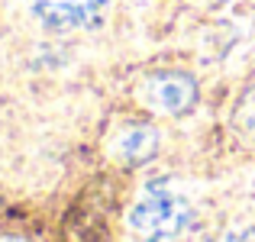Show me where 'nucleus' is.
Returning a JSON list of instances; mask_svg holds the SVG:
<instances>
[{"label": "nucleus", "mask_w": 255, "mask_h": 242, "mask_svg": "<svg viewBox=\"0 0 255 242\" xmlns=\"http://www.w3.org/2000/svg\"><path fill=\"white\" fill-rule=\"evenodd\" d=\"M113 0H23L26 13L49 32H87L107 23Z\"/></svg>", "instance_id": "7ed1b4c3"}, {"label": "nucleus", "mask_w": 255, "mask_h": 242, "mask_svg": "<svg viewBox=\"0 0 255 242\" xmlns=\"http://www.w3.org/2000/svg\"><path fill=\"white\" fill-rule=\"evenodd\" d=\"M230 132L236 136L239 145L255 149V84L243 87L239 97L230 107Z\"/></svg>", "instance_id": "39448f33"}, {"label": "nucleus", "mask_w": 255, "mask_h": 242, "mask_svg": "<svg viewBox=\"0 0 255 242\" xmlns=\"http://www.w3.org/2000/svg\"><path fill=\"white\" fill-rule=\"evenodd\" d=\"M142 107H149L158 117H187L200 104V84L191 71L162 68L139 81L136 87Z\"/></svg>", "instance_id": "f03ea898"}, {"label": "nucleus", "mask_w": 255, "mask_h": 242, "mask_svg": "<svg viewBox=\"0 0 255 242\" xmlns=\"http://www.w3.org/2000/svg\"><path fill=\"white\" fill-rule=\"evenodd\" d=\"M158 145H162V132L155 123L129 120L110 136V158L120 161L123 168H139L158 155Z\"/></svg>", "instance_id": "20e7f679"}, {"label": "nucleus", "mask_w": 255, "mask_h": 242, "mask_svg": "<svg viewBox=\"0 0 255 242\" xmlns=\"http://www.w3.org/2000/svg\"><path fill=\"white\" fill-rule=\"evenodd\" d=\"M126 226L136 242H184L197 226V207L174 181H149L132 200Z\"/></svg>", "instance_id": "f257e3e1"}, {"label": "nucleus", "mask_w": 255, "mask_h": 242, "mask_svg": "<svg viewBox=\"0 0 255 242\" xmlns=\"http://www.w3.org/2000/svg\"><path fill=\"white\" fill-rule=\"evenodd\" d=\"M191 3H194V6H200V10H220L226 0H191Z\"/></svg>", "instance_id": "423d86ee"}, {"label": "nucleus", "mask_w": 255, "mask_h": 242, "mask_svg": "<svg viewBox=\"0 0 255 242\" xmlns=\"http://www.w3.org/2000/svg\"><path fill=\"white\" fill-rule=\"evenodd\" d=\"M0 242H26V239H13V236H3Z\"/></svg>", "instance_id": "0eeeda50"}]
</instances>
